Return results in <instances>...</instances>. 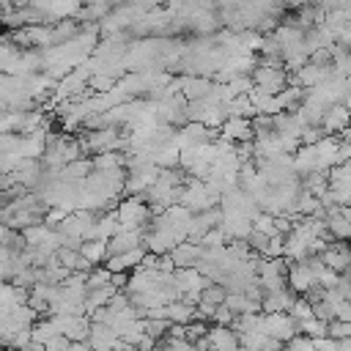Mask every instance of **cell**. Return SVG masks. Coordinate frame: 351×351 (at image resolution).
Masks as SVG:
<instances>
[{
	"mask_svg": "<svg viewBox=\"0 0 351 351\" xmlns=\"http://www.w3.org/2000/svg\"><path fill=\"white\" fill-rule=\"evenodd\" d=\"M263 329L280 343H291L299 335V321L291 313H263Z\"/></svg>",
	"mask_w": 351,
	"mask_h": 351,
	"instance_id": "1",
	"label": "cell"
},
{
	"mask_svg": "<svg viewBox=\"0 0 351 351\" xmlns=\"http://www.w3.org/2000/svg\"><path fill=\"white\" fill-rule=\"evenodd\" d=\"M348 110H351V101H348Z\"/></svg>",
	"mask_w": 351,
	"mask_h": 351,
	"instance_id": "9",
	"label": "cell"
},
{
	"mask_svg": "<svg viewBox=\"0 0 351 351\" xmlns=\"http://www.w3.org/2000/svg\"><path fill=\"white\" fill-rule=\"evenodd\" d=\"M329 337H335V340H348V337H351V321L332 318V321H329Z\"/></svg>",
	"mask_w": 351,
	"mask_h": 351,
	"instance_id": "8",
	"label": "cell"
},
{
	"mask_svg": "<svg viewBox=\"0 0 351 351\" xmlns=\"http://www.w3.org/2000/svg\"><path fill=\"white\" fill-rule=\"evenodd\" d=\"M219 134L230 143H252L255 140V123L252 118H236L230 115L222 126H219Z\"/></svg>",
	"mask_w": 351,
	"mask_h": 351,
	"instance_id": "3",
	"label": "cell"
},
{
	"mask_svg": "<svg viewBox=\"0 0 351 351\" xmlns=\"http://www.w3.org/2000/svg\"><path fill=\"white\" fill-rule=\"evenodd\" d=\"M93 266H99V263H104L107 258H110V252H107V241H101V239H88L85 244H82V250H80Z\"/></svg>",
	"mask_w": 351,
	"mask_h": 351,
	"instance_id": "7",
	"label": "cell"
},
{
	"mask_svg": "<svg viewBox=\"0 0 351 351\" xmlns=\"http://www.w3.org/2000/svg\"><path fill=\"white\" fill-rule=\"evenodd\" d=\"M321 126H324V132H326V134L346 132V129L351 126V110H348V104H332V107L326 110V115H324Z\"/></svg>",
	"mask_w": 351,
	"mask_h": 351,
	"instance_id": "5",
	"label": "cell"
},
{
	"mask_svg": "<svg viewBox=\"0 0 351 351\" xmlns=\"http://www.w3.org/2000/svg\"><path fill=\"white\" fill-rule=\"evenodd\" d=\"M324 219H326L329 236H332L335 241H351V219L343 214V208H335V211H329Z\"/></svg>",
	"mask_w": 351,
	"mask_h": 351,
	"instance_id": "6",
	"label": "cell"
},
{
	"mask_svg": "<svg viewBox=\"0 0 351 351\" xmlns=\"http://www.w3.org/2000/svg\"><path fill=\"white\" fill-rule=\"evenodd\" d=\"M288 69H280V66H266V63H258L255 71H252V80L258 88H263L266 93H280L288 88Z\"/></svg>",
	"mask_w": 351,
	"mask_h": 351,
	"instance_id": "2",
	"label": "cell"
},
{
	"mask_svg": "<svg viewBox=\"0 0 351 351\" xmlns=\"http://www.w3.org/2000/svg\"><path fill=\"white\" fill-rule=\"evenodd\" d=\"M176 269H189V266H197L200 258H203V244L200 241H192V239H184L181 244H176V250L170 252Z\"/></svg>",
	"mask_w": 351,
	"mask_h": 351,
	"instance_id": "4",
	"label": "cell"
}]
</instances>
